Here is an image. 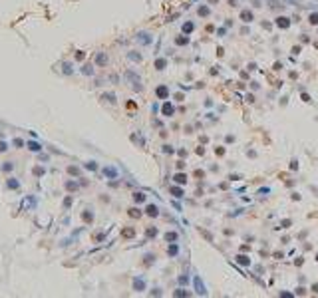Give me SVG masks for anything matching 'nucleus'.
<instances>
[{
  "label": "nucleus",
  "instance_id": "f257e3e1",
  "mask_svg": "<svg viewBox=\"0 0 318 298\" xmlns=\"http://www.w3.org/2000/svg\"><path fill=\"white\" fill-rule=\"evenodd\" d=\"M137 40H139L141 44H151L153 42V38H151L149 32H139V34H137Z\"/></svg>",
  "mask_w": 318,
  "mask_h": 298
},
{
  "label": "nucleus",
  "instance_id": "f03ea898",
  "mask_svg": "<svg viewBox=\"0 0 318 298\" xmlns=\"http://www.w3.org/2000/svg\"><path fill=\"white\" fill-rule=\"evenodd\" d=\"M125 78H127L129 82H133V85H135V89H141V85H139V78H137V74H133V72H127V74H125Z\"/></svg>",
  "mask_w": 318,
  "mask_h": 298
},
{
  "label": "nucleus",
  "instance_id": "7ed1b4c3",
  "mask_svg": "<svg viewBox=\"0 0 318 298\" xmlns=\"http://www.w3.org/2000/svg\"><path fill=\"white\" fill-rule=\"evenodd\" d=\"M241 20H243V22H253V20H255V16H253V12H251V10H247V8H245V10H241Z\"/></svg>",
  "mask_w": 318,
  "mask_h": 298
},
{
  "label": "nucleus",
  "instance_id": "20e7f679",
  "mask_svg": "<svg viewBox=\"0 0 318 298\" xmlns=\"http://www.w3.org/2000/svg\"><path fill=\"white\" fill-rule=\"evenodd\" d=\"M161 111H163L167 117H171V115H173V111H175V107H173L169 101H165V103H163V107H161Z\"/></svg>",
  "mask_w": 318,
  "mask_h": 298
},
{
  "label": "nucleus",
  "instance_id": "39448f33",
  "mask_svg": "<svg viewBox=\"0 0 318 298\" xmlns=\"http://www.w3.org/2000/svg\"><path fill=\"white\" fill-rule=\"evenodd\" d=\"M277 26L278 28H288L290 26V20L286 18V16H278L277 18Z\"/></svg>",
  "mask_w": 318,
  "mask_h": 298
},
{
  "label": "nucleus",
  "instance_id": "423d86ee",
  "mask_svg": "<svg viewBox=\"0 0 318 298\" xmlns=\"http://www.w3.org/2000/svg\"><path fill=\"white\" fill-rule=\"evenodd\" d=\"M155 93H157V97H161V99H165V97L169 95V89H167L165 85H159L157 89H155Z\"/></svg>",
  "mask_w": 318,
  "mask_h": 298
},
{
  "label": "nucleus",
  "instance_id": "0eeeda50",
  "mask_svg": "<svg viewBox=\"0 0 318 298\" xmlns=\"http://www.w3.org/2000/svg\"><path fill=\"white\" fill-rule=\"evenodd\" d=\"M145 213L149 215V217H157V215H159L157 205H147V207H145Z\"/></svg>",
  "mask_w": 318,
  "mask_h": 298
},
{
  "label": "nucleus",
  "instance_id": "6e6552de",
  "mask_svg": "<svg viewBox=\"0 0 318 298\" xmlns=\"http://www.w3.org/2000/svg\"><path fill=\"white\" fill-rule=\"evenodd\" d=\"M96 64H100V66H106V64H108V56H106L104 52H100V54L96 56Z\"/></svg>",
  "mask_w": 318,
  "mask_h": 298
},
{
  "label": "nucleus",
  "instance_id": "1a4fd4ad",
  "mask_svg": "<svg viewBox=\"0 0 318 298\" xmlns=\"http://www.w3.org/2000/svg\"><path fill=\"white\" fill-rule=\"evenodd\" d=\"M165 68H167V60H165V58L155 60V70H165Z\"/></svg>",
  "mask_w": 318,
  "mask_h": 298
},
{
  "label": "nucleus",
  "instance_id": "9d476101",
  "mask_svg": "<svg viewBox=\"0 0 318 298\" xmlns=\"http://www.w3.org/2000/svg\"><path fill=\"white\" fill-rule=\"evenodd\" d=\"M193 30H195V22H185V24H183V32H185V34H191Z\"/></svg>",
  "mask_w": 318,
  "mask_h": 298
},
{
  "label": "nucleus",
  "instance_id": "9b49d317",
  "mask_svg": "<svg viewBox=\"0 0 318 298\" xmlns=\"http://www.w3.org/2000/svg\"><path fill=\"white\" fill-rule=\"evenodd\" d=\"M133 288H135L137 292H141V290L145 288V282H143V280H139V278H135V280H133Z\"/></svg>",
  "mask_w": 318,
  "mask_h": 298
},
{
  "label": "nucleus",
  "instance_id": "f8f14e48",
  "mask_svg": "<svg viewBox=\"0 0 318 298\" xmlns=\"http://www.w3.org/2000/svg\"><path fill=\"white\" fill-rule=\"evenodd\" d=\"M308 22H310L312 26H318V12H312V14L308 16Z\"/></svg>",
  "mask_w": 318,
  "mask_h": 298
},
{
  "label": "nucleus",
  "instance_id": "ddd939ff",
  "mask_svg": "<svg viewBox=\"0 0 318 298\" xmlns=\"http://www.w3.org/2000/svg\"><path fill=\"white\" fill-rule=\"evenodd\" d=\"M175 181L181 183V185H185V183H187V177H185L183 173H177V175H175Z\"/></svg>",
  "mask_w": 318,
  "mask_h": 298
},
{
  "label": "nucleus",
  "instance_id": "4468645a",
  "mask_svg": "<svg viewBox=\"0 0 318 298\" xmlns=\"http://www.w3.org/2000/svg\"><path fill=\"white\" fill-rule=\"evenodd\" d=\"M209 14H211V10H209L207 6H201V8H199V16H209Z\"/></svg>",
  "mask_w": 318,
  "mask_h": 298
},
{
  "label": "nucleus",
  "instance_id": "2eb2a0df",
  "mask_svg": "<svg viewBox=\"0 0 318 298\" xmlns=\"http://www.w3.org/2000/svg\"><path fill=\"white\" fill-rule=\"evenodd\" d=\"M171 195H173V197H183V189L173 187V189H171Z\"/></svg>",
  "mask_w": 318,
  "mask_h": 298
},
{
  "label": "nucleus",
  "instance_id": "dca6fc26",
  "mask_svg": "<svg viewBox=\"0 0 318 298\" xmlns=\"http://www.w3.org/2000/svg\"><path fill=\"white\" fill-rule=\"evenodd\" d=\"M177 239H179L177 233H167V235H165V241H177Z\"/></svg>",
  "mask_w": 318,
  "mask_h": 298
},
{
  "label": "nucleus",
  "instance_id": "f3484780",
  "mask_svg": "<svg viewBox=\"0 0 318 298\" xmlns=\"http://www.w3.org/2000/svg\"><path fill=\"white\" fill-rule=\"evenodd\" d=\"M177 253H179V247H177V245H171V247H169V256H175Z\"/></svg>",
  "mask_w": 318,
  "mask_h": 298
},
{
  "label": "nucleus",
  "instance_id": "a211bd4d",
  "mask_svg": "<svg viewBox=\"0 0 318 298\" xmlns=\"http://www.w3.org/2000/svg\"><path fill=\"white\" fill-rule=\"evenodd\" d=\"M175 44L177 46H185V44H189V38H175Z\"/></svg>",
  "mask_w": 318,
  "mask_h": 298
},
{
  "label": "nucleus",
  "instance_id": "6ab92c4d",
  "mask_svg": "<svg viewBox=\"0 0 318 298\" xmlns=\"http://www.w3.org/2000/svg\"><path fill=\"white\" fill-rule=\"evenodd\" d=\"M106 175H108V177H116V175H118V171L114 169V167H108V169H106Z\"/></svg>",
  "mask_w": 318,
  "mask_h": 298
},
{
  "label": "nucleus",
  "instance_id": "aec40b11",
  "mask_svg": "<svg viewBox=\"0 0 318 298\" xmlns=\"http://www.w3.org/2000/svg\"><path fill=\"white\" fill-rule=\"evenodd\" d=\"M133 199H135L137 203H143V201H145V195H143V193H135V197H133Z\"/></svg>",
  "mask_w": 318,
  "mask_h": 298
},
{
  "label": "nucleus",
  "instance_id": "412c9836",
  "mask_svg": "<svg viewBox=\"0 0 318 298\" xmlns=\"http://www.w3.org/2000/svg\"><path fill=\"white\" fill-rule=\"evenodd\" d=\"M104 99H108V101L116 103V95H114V93H106V95H104Z\"/></svg>",
  "mask_w": 318,
  "mask_h": 298
},
{
  "label": "nucleus",
  "instance_id": "4be33fe9",
  "mask_svg": "<svg viewBox=\"0 0 318 298\" xmlns=\"http://www.w3.org/2000/svg\"><path fill=\"white\" fill-rule=\"evenodd\" d=\"M28 147H30L32 151H40V145H38V143H32V141H30V143H28Z\"/></svg>",
  "mask_w": 318,
  "mask_h": 298
},
{
  "label": "nucleus",
  "instance_id": "5701e85b",
  "mask_svg": "<svg viewBox=\"0 0 318 298\" xmlns=\"http://www.w3.org/2000/svg\"><path fill=\"white\" fill-rule=\"evenodd\" d=\"M129 58H131V60H135V62H139V60H141V56H139V54H131V52H129Z\"/></svg>",
  "mask_w": 318,
  "mask_h": 298
},
{
  "label": "nucleus",
  "instance_id": "b1692460",
  "mask_svg": "<svg viewBox=\"0 0 318 298\" xmlns=\"http://www.w3.org/2000/svg\"><path fill=\"white\" fill-rule=\"evenodd\" d=\"M237 258H238L241 264H249V258H247V256H237Z\"/></svg>",
  "mask_w": 318,
  "mask_h": 298
},
{
  "label": "nucleus",
  "instance_id": "393cba45",
  "mask_svg": "<svg viewBox=\"0 0 318 298\" xmlns=\"http://www.w3.org/2000/svg\"><path fill=\"white\" fill-rule=\"evenodd\" d=\"M129 215H131V217H135V219H137V217H139V211H137V209H131V211H129Z\"/></svg>",
  "mask_w": 318,
  "mask_h": 298
},
{
  "label": "nucleus",
  "instance_id": "a878e982",
  "mask_svg": "<svg viewBox=\"0 0 318 298\" xmlns=\"http://www.w3.org/2000/svg\"><path fill=\"white\" fill-rule=\"evenodd\" d=\"M123 235H125V237H133V229H131V231H129V229H125V231H123Z\"/></svg>",
  "mask_w": 318,
  "mask_h": 298
},
{
  "label": "nucleus",
  "instance_id": "bb28decb",
  "mask_svg": "<svg viewBox=\"0 0 318 298\" xmlns=\"http://www.w3.org/2000/svg\"><path fill=\"white\" fill-rule=\"evenodd\" d=\"M84 56H86L84 52H76V60H84Z\"/></svg>",
  "mask_w": 318,
  "mask_h": 298
},
{
  "label": "nucleus",
  "instance_id": "cd10ccee",
  "mask_svg": "<svg viewBox=\"0 0 318 298\" xmlns=\"http://www.w3.org/2000/svg\"><path fill=\"white\" fill-rule=\"evenodd\" d=\"M8 187H12V189L18 187V181H8Z\"/></svg>",
  "mask_w": 318,
  "mask_h": 298
},
{
  "label": "nucleus",
  "instance_id": "c85d7f7f",
  "mask_svg": "<svg viewBox=\"0 0 318 298\" xmlns=\"http://www.w3.org/2000/svg\"><path fill=\"white\" fill-rule=\"evenodd\" d=\"M175 296H187V292H183V290H177V292H175Z\"/></svg>",
  "mask_w": 318,
  "mask_h": 298
},
{
  "label": "nucleus",
  "instance_id": "c756f323",
  "mask_svg": "<svg viewBox=\"0 0 318 298\" xmlns=\"http://www.w3.org/2000/svg\"><path fill=\"white\" fill-rule=\"evenodd\" d=\"M0 151H6V143H2V141H0Z\"/></svg>",
  "mask_w": 318,
  "mask_h": 298
}]
</instances>
